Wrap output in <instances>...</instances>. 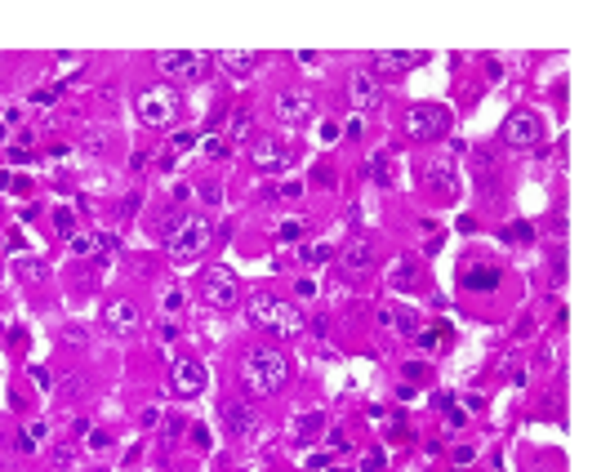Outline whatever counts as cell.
Returning a JSON list of instances; mask_svg holds the SVG:
<instances>
[{
	"label": "cell",
	"mask_w": 610,
	"mask_h": 472,
	"mask_svg": "<svg viewBox=\"0 0 610 472\" xmlns=\"http://www.w3.org/2000/svg\"><path fill=\"white\" fill-rule=\"evenodd\" d=\"M415 277H419V263L406 254V259L392 263V277H388V281H392V290H397V294H410V290H415Z\"/></svg>",
	"instance_id": "obj_20"
},
{
	"label": "cell",
	"mask_w": 610,
	"mask_h": 472,
	"mask_svg": "<svg viewBox=\"0 0 610 472\" xmlns=\"http://www.w3.org/2000/svg\"><path fill=\"white\" fill-rule=\"evenodd\" d=\"M424 63V54H410V50H379V54H370V76L379 81V76H401V72H410V67H419Z\"/></svg>",
	"instance_id": "obj_12"
},
{
	"label": "cell",
	"mask_w": 610,
	"mask_h": 472,
	"mask_svg": "<svg viewBox=\"0 0 610 472\" xmlns=\"http://www.w3.org/2000/svg\"><path fill=\"white\" fill-rule=\"evenodd\" d=\"M241 383H246L250 396H276L290 383V361L272 347H254L241 361Z\"/></svg>",
	"instance_id": "obj_2"
},
{
	"label": "cell",
	"mask_w": 610,
	"mask_h": 472,
	"mask_svg": "<svg viewBox=\"0 0 610 472\" xmlns=\"http://www.w3.org/2000/svg\"><path fill=\"white\" fill-rule=\"evenodd\" d=\"M67 245H72V254H76V259H89V254H98V236H85V232H76Z\"/></svg>",
	"instance_id": "obj_25"
},
{
	"label": "cell",
	"mask_w": 610,
	"mask_h": 472,
	"mask_svg": "<svg viewBox=\"0 0 610 472\" xmlns=\"http://www.w3.org/2000/svg\"><path fill=\"white\" fill-rule=\"evenodd\" d=\"M250 160H254V169H263V174H281V169H290L294 152L285 143H276V138H250Z\"/></svg>",
	"instance_id": "obj_11"
},
{
	"label": "cell",
	"mask_w": 610,
	"mask_h": 472,
	"mask_svg": "<svg viewBox=\"0 0 610 472\" xmlns=\"http://www.w3.org/2000/svg\"><path fill=\"white\" fill-rule=\"evenodd\" d=\"M80 147H85L89 156H102L107 152V129H89V134L80 138Z\"/></svg>",
	"instance_id": "obj_26"
},
{
	"label": "cell",
	"mask_w": 610,
	"mask_h": 472,
	"mask_svg": "<svg viewBox=\"0 0 610 472\" xmlns=\"http://www.w3.org/2000/svg\"><path fill=\"white\" fill-rule=\"evenodd\" d=\"M27 437H32V441H45V437H50V423H32V428H27Z\"/></svg>",
	"instance_id": "obj_39"
},
{
	"label": "cell",
	"mask_w": 610,
	"mask_h": 472,
	"mask_svg": "<svg viewBox=\"0 0 610 472\" xmlns=\"http://www.w3.org/2000/svg\"><path fill=\"white\" fill-rule=\"evenodd\" d=\"M156 67H161L170 81L192 85V81H201V72H205V54H196V50H165V54H156Z\"/></svg>",
	"instance_id": "obj_7"
},
{
	"label": "cell",
	"mask_w": 610,
	"mask_h": 472,
	"mask_svg": "<svg viewBox=\"0 0 610 472\" xmlns=\"http://www.w3.org/2000/svg\"><path fill=\"white\" fill-rule=\"evenodd\" d=\"M102 325H107L116 339H129V334H138V325H143V312H138L134 299H111V303L102 308Z\"/></svg>",
	"instance_id": "obj_10"
},
{
	"label": "cell",
	"mask_w": 610,
	"mask_h": 472,
	"mask_svg": "<svg viewBox=\"0 0 610 472\" xmlns=\"http://www.w3.org/2000/svg\"><path fill=\"white\" fill-rule=\"evenodd\" d=\"M450 459H455L459 468H464V464H472V446H455V450H450Z\"/></svg>",
	"instance_id": "obj_38"
},
{
	"label": "cell",
	"mask_w": 610,
	"mask_h": 472,
	"mask_svg": "<svg viewBox=\"0 0 610 472\" xmlns=\"http://www.w3.org/2000/svg\"><path fill=\"white\" fill-rule=\"evenodd\" d=\"M89 446L94 450H107V432H89Z\"/></svg>",
	"instance_id": "obj_44"
},
{
	"label": "cell",
	"mask_w": 610,
	"mask_h": 472,
	"mask_svg": "<svg viewBox=\"0 0 610 472\" xmlns=\"http://www.w3.org/2000/svg\"><path fill=\"white\" fill-rule=\"evenodd\" d=\"M201 299L210 308H237L241 299V281L232 268H223V263H214V268L201 272Z\"/></svg>",
	"instance_id": "obj_6"
},
{
	"label": "cell",
	"mask_w": 610,
	"mask_h": 472,
	"mask_svg": "<svg viewBox=\"0 0 610 472\" xmlns=\"http://www.w3.org/2000/svg\"><path fill=\"white\" fill-rule=\"evenodd\" d=\"M134 210H138V196H125V205H120V219H134Z\"/></svg>",
	"instance_id": "obj_42"
},
{
	"label": "cell",
	"mask_w": 610,
	"mask_h": 472,
	"mask_svg": "<svg viewBox=\"0 0 610 472\" xmlns=\"http://www.w3.org/2000/svg\"><path fill=\"white\" fill-rule=\"evenodd\" d=\"M401 129L410 138H419V143H433V138H441L450 129V111L441 103H419V107H410L401 116Z\"/></svg>",
	"instance_id": "obj_4"
},
{
	"label": "cell",
	"mask_w": 610,
	"mask_h": 472,
	"mask_svg": "<svg viewBox=\"0 0 610 472\" xmlns=\"http://www.w3.org/2000/svg\"><path fill=\"white\" fill-rule=\"evenodd\" d=\"M0 138H5V125H0Z\"/></svg>",
	"instance_id": "obj_45"
},
{
	"label": "cell",
	"mask_w": 610,
	"mask_h": 472,
	"mask_svg": "<svg viewBox=\"0 0 610 472\" xmlns=\"http://www.w3.org/2000/svg\"><path fill=\"white\" fill-rule=\"evenodd\" d=\"M50 464H54V472H72L76 468V441H58L50 450Z\"/></svg>",
	"instance_id": "obj_21"
},
{
	"label": "cell",
	"mask_w": 610,
	"mask_h": 472,
	"mask_svg": "<svg viewBox=\"0 0 610 472\" xmlns=\"http://www.w3.org/2000/svg\"><path fill=\"white\" fill-rule=\"evenodd\" d=\"M196 187H201L196 196H201L205 205H219V201H223V187H219V183H196Z\"/></svg>",
	"instance_id": "obj_32"
},
{
	"label": "cell",
	"mask_w": 610,
	"mask_h": 472,
	"mask_svg": "<svg viewBox=\"0 0 610 472\" xmlns=\"http://www.w3.org/2000/svg\"><path fill=\"white\" fill-rule=\"evenodd\" d=\"M370 174L379 178L383 187H392V174H388V152H374V160H370Z\"/></svg>",
	"instance_id": "obj_29"
},
{
	"label": "cell",
	"mask_w": 610,
	"mask_h": 472,
	"mask_svg": "<svg viewBox=\"0 0 610 472\" xmlns=\"http://www.w3.org/2000/svg\"><path fill=\"white\" fill-rule=\"evenodd\" d=\"M464 286H468V290H494V286H499V277L477 268V272H464Z\"/></svg>",
	"instance_id": "obj_24"
},
{
	"label": "cell",
	"mask_w": 610,
	"mask_h": 472,
	"mask_svg": "<svg viewBox=\"0 0 610 472\" xmlns=\"http://www.w3.org/2000/svg\"><path fill=\"white\" fill-rule=\"evenodd\" d=\"M232 138L250 143V111H232Z\"/></svg>",
	"instance_id": "obj_28"
},
{
	"label": "cell",
	"mask_w": 610,
	"mask_h": 472,
	"mask_svg": "<svg viewBox=\"0 0 610 472\" xmlns=\"http://www.w3.org/2000/svg\"><path fill=\"white\" fill-rule=\"evenodd\" d=\"M223 423H228V432L241 437V441H259L263 437V414L254 410V401H228L223 405Z\"/></svg>",
	"instance_id": "obj_8"
},
{
	"label": "cell",
	"mask_w": 610,
	"mask_h": 472,
	"mask_svg": "<svg viewBox=\"0 0 610 472\" xmlns=\"http://www.w3.org/2000/svg\"><path fill=\"white\" fill-rule=\"evenodd\" d=\"M343 272H352V277H356V272H365V268H370V263H374V250H370V241H348V250H343Z\"/></svg>",
	"instance_id": "obj_19"
},
{
	"label": "cell",
	"mask_w": 610,
	"mask_h": 472,
	"mask_svg": "<svg viewBox=\"0 0 610 472\" xmlns=\"http://www.w3.org/2000/svg\"><path fill=\"white\" fill-rule=\"evenodd\" d=\"M348 98H352L356 111H379L383 107V89H379V81H374L370 72H356L348 81Z\"/></svg>",
	"instance_id": "obj_15"
},
{
	"label": "cell",
	"mask_w": 610,
	"mask_h": 472,
	"mask_svg": "<svg viewBox=\"0 0 610 472\" xmlns=\"http://www.w3.org/2000/svg\"><path fill=\"white\" fill-rule=\"evenodd\" d=\"M161 241H165V254L174 263H196L214 241V228L210 219L201 214H165L161 219Z\"/></svg>",
	"instance_id": "obj_1"
},
{
	"label": "cell",
	"mask_w": 610,
	"mask_h": 472,
	"mask_svg": "<svg viewBox=\"0 0 610 472\" xmlns=\"http://www.w3.org/2000/svg\"><path fill=\"white\" fill-rule=\"evenodd\" d=\"M205 156H228V143H223V138H205Z\"/></svg>",
	"instance_id": "obj_35"
},
{
	"label": "cell",
	"mask_w": 610,
	"mask_h": 472,
	"mask_svg": "<svg viewBox=\"0 0 610 472\" xmlns=\"http://www.w3.org/2000/svg\"><path fill=\"white\" fill-rule=\"evenodd\" d=\"M174 152H187V147H196V134H187V129H183V134H174Z\"/></svg>",
	"instance_id": "obj_37"
},
{
	"label": "cell",
	"mask_w": 610,
	"mask_h": 472,
	"mask_svg": "<svg viewBox=\"0 0 610 472\" xmlns=\"http://www.w3.org/2000/svg\"><path fill=\"white\" fill-rule=\"evenodd\" d=\"M80 388H85V383H80L76 374H67V379L58 383V401H72V396H80Z\"/></svg>",
	"instance_id": "obj_31"
},
{
	"label": "cell",
	"mask_w": 610,
	"mask_h": 472,
	"mask_svg": "<svg viewBox=\"0 0 610 472\" xmlns=\"http://www.w3.org/2000/svg\"><path fill=\"white\" fill-rule=\"evenodd\" d=\"M534 472H543V468H534Z\"/></svg>",
	"instance_id": "obj_46"
},
{
	"label": "cell",
	"mask_w": 610,
	"mask_h": 472,
	"mask_svg": "<svg viewBox=\"0 0 610 472\" xmlns=\"http://www.w3.org/2000/svg\"><path fill=\"white\" fill-rule=\"evenodd\" d=\"M9 160H14V165H27L32 152H27V147H9Z\"/></svg>",
	"instance_id": "obj_40"
},
{
	"label": "cell",
	"mask_w": 610,
	"mask_h": 472,
	"mask_svg": "<svg viewBox=\"0 0 610 472\" xmlns=\"http://www.w3.org/2000/svg\"><path fill=\"white\" fill-rule=\"evenodd\" d=\"M365 468H370V472L383 468V455H379V450H370V455H365Z\"/></svg>",
	"instance_id": "obj_43"
},
{
	"label": "cell",
	"mask_w": 610,
	"mask_h": 472,
	"mask_svg": "<svg viewBox=\"0 0 610 472\" xmlns=\"http://www.w3.org/2000/svg\"><path fill=\"white\" fill-rule=\"evenodd\" d=\"M330 259H334V250H330L325 241H312V245L303 250V263H312V268H325Z\"/></svg>",
	"instance_id": "obj_23"
},
{
	"label": "cell",
	"mask_w": 610,
	"mask_h": 472,
	"mask_svg": "<svg viewBox=\"0 0 610 472\" xmlns=\"http://www.w3.org/2000/svg\"><path fill=\"white\" fill-rule=\"evenodd\" d=\"M303 236V219H285L281 223V241H298Z\"/></svg>",
	"instance_id": "obj_34"
},
{
	"label": "cell",
	"mask_w": 610,
	"mask_h": 472,
	"mask_svg": "<svg viewBox=\"0 0 610 472\" xmlns=\"http://www.w3.org/2000/svg\"><path fill=\"white\" fill-rule=\"evenodd\" d=\"M539 134H543V125H539L534 111H512L508 125H503V143H508V147H534Z\"/></svg>",
	"instance_id": "obj_13"
},
{
	"label": "cell",
	"mask_w": 610,
	"mask_h": 472,
	"mask_svg": "<svg viewBox=\"0 0 610 472\" xmlns=\"http://www.w3.org/2000/svg\"><path fill=\"white\" fill-rule=\"evenodd\" d=\"M246 312L254 321V330H268L272 339L303 334V312H298L294 303H285V299H276V294H250Z\"/></svg>",
	"instance_id": "obj_3"
},
{
	"label": "cell",
	"mask_w": 610,
	"mask_h": 472,
	"mask_svg": "<svg viewBox=\"0 0 610 472\" xmlns=\"http://www.w3.org/2000/svg\"><path fill=\"white\" fill-rule=\"evenodd\" d=\"M27 374H32V383H36V388H50V370H45V365H32V370H27Z\"/></svg>",
	"instance_id": "obj_36"
},
{
	"label": "cell",
	"mask_w": 610,
	"mask_h": 472,
	"mask_svg": "<svg viewBox=\"0 0 610 472\" xmlns=\"http://www.w3.org/2000/svg\"><path fill=\"white\" fill-rule=\"evenodd\" d=\"M18 272H23L27 281H41V277H45V272H50V268H45L41 259H32V254H23V259H18Z\"/></svg>",
	"instance_id": "obj_27"
},
{
	"label": "cell",
	"mask_w": 610,
	"mask_h": 472,
	"mask_svg": "<svg viewBox=\"0 0 610 472\" xmlns=\"http://www.w3.org/2000/svg\"><path fill=\"white\" fill-rule=\"evenodd\" d=\"M298 63H303V67H321V54H312V50H303V54H298Z\"/></svg>",
	"instance_id": "obj_41"
},
{
	"label": "cell",
	"mask_w": 610,
	"mask_h": 472,
	"mask_svg": "<svg viewBox=\"0 0 610 472\" xmlns=\"http://www.w3.org/2000/svg\"><path fill=\"white\" fill-rule=\"evenodd\" d=\"M54 223H58V232L67 236V241L76 236V219H72V210H58V214H54Z\"/></svg>",
	"instance_id": "obj_33"
},
{
	"label": "cell",
	"mask_w": 610,
	"mask_h": 472,
	"mask_svg": "<svg viewBox=\"0 0 610 472\" xmlns=\"http://www.w3.org/2000/svg\"><path fill=\"white\" fill-rule=\"evenodd\" d=\"M259 63H263V58H259L254 50H223V54H219V67L228 72L232 81H246V76H254V67H259Z\"/></svg>",
	"instance_id": "obj_17"
},
{
	"label": "cell",
	"mask_w": 610,
	"mask_h": 472,
	"mask_svg": "<svg viewBox=\"0 0 610 472\" xmlns=\"http://www.w3.org/2000/svg\"><path fill=\"white\" fill-rule=\"evenodd\" d=\"M312 116H316L312 94H303V89H285V94H276V120H281V125L298 129V125H307Z\"/></svg>",
	"instance_id": "obj_9"
},
{
	"label": "cell",
	"mask_w": 610,
	"mask_h": 472,
	"mask_svg": "<svg viewBox=\"0 0 610 472\" xmlns=\"http://www.w3.org/2000/svg\"><path fill=\"white\" fill-rule=\"evenodd\" d=\"M263 196L268 201H294V196H303V183H272L263 187Z\"/></svg>",
	"instance_id": "obj_22"
},
{
	"label": "cell",
	"mask_w": 610,
	"mask_h": 472,
	"mask_svg": "<svg viewBox=\"0 0 610 472\" xmlns=\"http://www.w3.org/2000/svg\"><path fill=\"white\" fill-rule=\"evenodd\" d=\"M170 383H174V392L178 396H201L205 392V365L201 361H174V370H170Z\"/></svg>",
	"instance_id": "obj_16"
},
{
	"label": "cell",
	"mask_w": 610,
	"mask_h": 472,
	"mask_svg": "<svg viewBox=\"0 0 610 472\" xmlns=\"http://www.w3.org/2000/svg\"><path fill=\"white\" fill-rule=\"evenodd\" d=\"M134 107H138V116H143V125L165 129V125H174V116H178V94L170 85H152V89H143L134 98Z\"/></svg>",
	"instance_id": "obj_5"
},
{
	"label": "cell",
	"mask_w": 610,
	"mask_h": 472,
	"mask_svg": "<svg viewBox=\"0 0 610 472\" xmlns=\"http://www.w3.org/2000/svg\"><path fill=\"white\" fill-rule=\"evenodd\" d=\"M424 183L428 187H437L441 196H459V165H455V156H433L424 165Z\"/></svg>",
	"instance_id": "obj_14"
},
{
	"label": "cell",
	"mask_w": 610,
	"mask_h": 472,
	"mask_svg": "<svg viewBox=\"0 0 610 472\" xmlns=\"http://www.w3.org/2000/svg\"><path fill=\"white\" fill-rule=\"evenodd\" d=\"M379 325H383V330H397L401 339H415V334H419V317L410 312V308H383V312H379Z\"/></svg>",
	"instance_id": "obj_18"
},
{
	"label": "cell",
	"mask_w": 610,
	"mask_h": 472,
	"mask_svg": "<svg viewBox=\"0 0 610 472\" xmlns=\"http://www.w3.org/2000/svg\"><path fill=\"white\" fill-rule=\"evenodd\" d=\"M316 428H321V414H303V419H294V428H290V432L307 441V432H316Z\"/></svg>",
	"instance_id": "obj_30"
}]
</instances>
